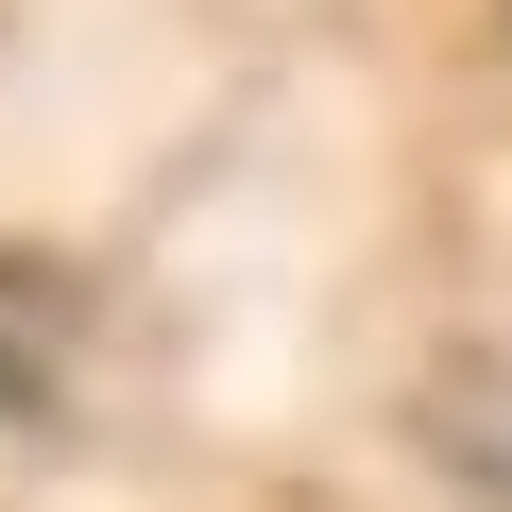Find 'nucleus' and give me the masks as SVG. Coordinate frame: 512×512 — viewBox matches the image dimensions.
<instances>
[{
  "label": "nucleus",
  "mask_w": 512,
  "mask_h": 512,
  "mask_svg": "<svg viewBox=\"0 0 512 512\" xmlns=\"http://www.w3.org/2000/svg\"><path fill=\"white\" fill-rule=\"evenodd\" d=\"M69 359H86V291L52 274V256H0V427H52Z\"/></svg>",
  "instance_id": "nucleus-1"
}]
</instances>
